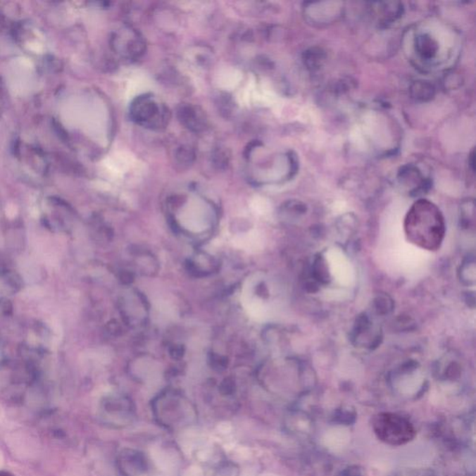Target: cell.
I'll return each mask as SVG.
<instances>
[{"instance_id":"10","label":"cell","mask_w":476,"mask_h":476,"mask_svg":"<svg viewBox=\"0 0 476 476\" xmlns=\"http://www.w3.org/2000/svg\"><path fill=\"white\" fill-rule=\"evenodd\" d=\"M0 476H13V475L8 474V472H0Z\"/></svg>"},{"instance_id":"2","label":"cell","mask_w":476,"mask_h":476,"mask_svg":"<svg viewBox=\"0 0 476 476\" xmlns=\"http://www.w3.org/2000/svg\"><path fill=\"white\" fill-rule=\"evenodd\" d=\"M130 115L136 123L154 130L166 127L170 118L164 104L156 103L147 95L140 96L133 101Z\"/></svg>"},{"instance_id":"6","label":"cell","mask_w":476,"mask_h":476,"mask_svg":"<svg viewBox=\"0 0 476 476\" xmlns=\"http://www.w3.org/2000/svg\"><path fill=\"white\" fill-rule=\"evenodd\" d=\"M411 94L416 101H428L434 97L435 88L428 81H416L412 84Z\"/></svg>"},{"instance_id":"3","label":"cell","mask_w":476,"mask_h":476,"mask_svg":"<svg viewBox=\"0 0 476 476\" xmlns=\"http://www.w3.org/2000/svg\"><path fill=\"white\" fill-rule=\"evenodd\" d=\"M178 118L184 127L192 132H199L205 129L206 118L196 106L184 104L178 110Z\"/></svg>"},{"instance_id":"5","label":"cell","mask_w":476,"mask_h":476,"mask_svg":"<svg viewBox=\"0 0 476 476\" xmlns=\"http://www.w3.org/2000/svg\"><path fill=\"white\" fill-rule=\"evenodd\" d=\"M143 455L138 452H124L121 457L122 468L126 474L140 475L146 468V463Z\"/></svg>"},{"instance_id":"8","label":"cell","mask_w":476,"mask_h":476,"mask_svg":"<svg viewBox=\"0 0 476 476\" xmlns=\"http://www.w3.org/2000/svg\"><path fill=\"white\" fill-rule=\"evenodd\" d=\"M326 59V54L321 49L313 48L304 54V63L311 70H318Z\"/></svg>"},{"instance_id":"1","label":"cell","mask_w":476,"mask_h":476,"mask_svg":"<svg viewBox=\"0 0 476 476\" xmlns=\"http://www.w3.org/2000/svg\"><path fill=\"white\" fill-rule=\"evenodd\" d=\"M406 230L413 243L432 251L439 246L445 226L439 211L431 203L420 201L406 217Z\"/></svg>"},{"instance_id":"9","label":"cell","mask_w":476,"mask_h":476,"mask_svg":"<svg viewBox=\"0 0 476 476\" xmlns=\"http://www.w3.org/2000/svg\"><path fill=\"white\" fill-rule=\"evenodd\" d=\"M194 158V152L189 148L182 147L177 153V159L181 164H191Z\"/></svg>"},{"instance_id":"4","label":"cell","mask_w":476,"mask_h":476,"mask_svg":"<svg viewBox=\"0 0 476 476\" xmlns=\"http://www.w3.org/2000/svg\"><path fill=\"white\" fill-rule=\"evenodd\" d=\"M415 49L420 59L423 61L434 60L439 51V44L434 37L429 33H419L415 37Z\"/></svg>"},{"instance_id":"7","label":"cell","mask_w":476,"mask_h":476,"mask_svg":"<svg viewBox=\"0 0 476 476\" xmlns=\"http://www.w3.org/2000/svg\"><path fill=\"white\" fill-rule=\"evenodd\" d=\"M262 240L257 232H251V233L242 234L234 239V245L237 248L245 249V251H257L261 248Z\"/></svg>"}]
</instances>
